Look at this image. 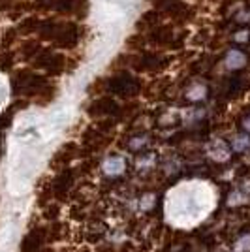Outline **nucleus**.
Masks as SVG:
<instances>
[{
	"instance_id": "5",
	"label": "nucleus",
	"mask_w": 250,
	"mask_h": 252,
	"mask_svg": "<svg viewBox=\"0 0 250 252\" xmlns=\"http://www.w3.org/2000/svg\"><path fill=\"white\" fill-rule=\"evenodd\" d=\"M73 183H75V171L72 168H64L61 169L55 179L51 181V189H53V196L57 198V200H66V196H68V192L72 190Z\"/></svg>"
},
{
	"instance_id": "24",
	"label": "nucleus",
	"mask_w": 250,
	"mask_h": 252,
	"mask_svg": "<svg viewBox=\"0 0 250 252\" xmlns=\"http://www.w3.org/2000/svg\"><path fill=\"white\" fill-rule=\"evenodd\" d=\"M89 13V0H75V6H73V13L77 19H85Z\"/></svg>"
},
{
	"instance_id": "7",
	"label": "nucleus",
	"mask_w": 250,
	"mask_h": 252,
	"mask_svg": "<svg viewBox=\"0 0 250 252\" xmlns=\"http://www.w3.org/2000/svg\"><path fill=\"white\" fill-rule=\"evenodd\" d=\"M49 85H51V81H49V77H47V75L32 70V74L29 75L27 85H25V89H23V96H25L27 100H34L38 94H42Z\"/></svg>"
},
{
	"instance_id": "23",
	"label": "nucleus",
	"mask_w": 250,
	"mask_h": 252,
	"mask_svg": "<svg viewBox=\"0 0 250 252\" xmlns=\"http://www.w3.org/2000/svg\"><path fill=\"white\" fill-rule=\"evenodd\" d=\"M53 196V189H51V181H45L42 185V190H40V196H38V203L40 205H47V201L51 200Z\"/></svg>"
},
{
	"instance_id": "31",
	"label": "nucleus",
	"mask_w": 250,
	"mask_h": 252,
	"mask_svg": "<svg viewBox=\"0 0 250 252\" xmlns=\"http://www.w3.org/2000/svg\"><path fill=\"white\" fill-rule=\"evenodd\" d=\"M243 126H245V130H249L250 132V115L245 119V123H243Z\"/></svg>"
},
{
	"instance_id": "8",
	"label": "nucleus",
	"mask_w": 250,
	"mask_h": 252,
	"mask_svg": "<svg viewBox=\"0 0 250 252\" xmlns=\"http://www.w3.org/2000/svg\"><path fill=\"white\" fill-rule=\"evenodd\" d=\"M77 157V145L75 143H66L55 153V157L51 158V168L61 171L64 168H70L72 160Z\"/></svg>"
},
{
	"instance_id": "29",
	"label": "nucleus",
	"mask_w": 250,
	"mask_h": 252,
	"mask_svg": "<svg viewBox=\"0 0 250 252\" xmlns=\"http://www.w3.org/2000/svg\"><path fill=\"white\" fill-rule=\"evenodd\" d=\"M249 145H250V141H249V137L247 136L237 139V141H233V149H235V151H245Z\"/></svg>"
},
{
	"instance_id": "20",
	"label": "nucleus",
	"mask_w": 250,
	"mask_h": 252,
	"mask_svg": "<svg viewBox=\"0 0 250 252\" xmlns=\"http://www.w3.org/2000/svg\"><path fill=\"white\" fill-rule=\"evenodd\" d=\"M17 29H6L0 34V47L2 49H11V45H15L17 42Z\"/></svg>"
},
{
	"instance_id": "11",
	"label": "nucleus",
	"mask_w": 250,
	"mask_h": 252,
	"mask_svg": "<svg viewBox=\"0 0 250 252\" xmlns=\"http://www.w3.org/2000/svg\"><path fill=\"white\" fill-rule=\"evenodd\" d=\"M32 74L31 68H15L13 70V74L10 77V87H11V94L13 96H23V89H25V85H27V79H29V75Z\"/></svg>"
},
{
	"instance_id": "13",
	"label": "nucleus",
	"mask_w": 250,
	"mask_h": 252,
	"mask_svg": "<svg viewBox=\"0 0 250 252\" xmlns=\"http://www.w3.org/2000/svg\"><path fill=\"white\" fill-rule=\"evenodd\" d=\"M173 40H175V34L167 27H155L149 34V42L156 43V45H169L171 47Z\"/></svg>"
},
{
	"instance_id": "10",
	"label": "nucleus",
	"mask_w": 250,
	"mask_h": 252,
	"mask_svg": "<svg viewBox=\"0 0 250 252\" xmlns=\"http://www.w3.org/2000/svg\"><path fill=\"white\" fill-rule=\"evenodd\" d=\"M61 23L57 17H45V19H40V27H38V40L40 42H53L55 40V36H57V32L61 29Z\"/></svg>"
},
{
	"instance_id": "18",
	"label": "nucleus",
	"mask_w": 250,
	"mask_h": 252,
	"mask_svg": "<svg viewBox=\"0 0 250 252\" xmlns=\"http://www.w3.org/2000/svg\"><path fill=\"white\" fill-rule=\"evenodd\" d=\"M158 23V13L156 11H147L145 15H141V19L137 21V29L141 31H153Z\"/></svg>"
},
{
	"instance_id": "16",
	"label": "nucleus",
	"mask_w": 250,
	"mask_h": 252,
	"mask_svg": "<svg viewBox=\"0 0 250 252\" xmlns=\"http://www.w3.org/2000/svg\"><path fill=\"white\" fill-rule=\"evenodd\" d=\"M243 91H245V79L239 77V75L231 77L228 83H226V94L229 98H237V96L243 94Z\"/></svg>"
},
{
	"instance_id": "1",
	"label": "nucleus",
	"mask_w": 250,
	"mask_h": 252,
	"mask_svg": "<svg viewBox=\"0 0 250 252\" xmlns=\"http://www.w3.org/2000/svg\"><path fill=\"white\" fill-rule=\"evenodd\" d=\"M105 91L121 98H134L141 91V81L128 72H119L105 79Z\"/></svg>"
},
{
	"instance_id": "4",
	"label": "nucleus",
	"mask_w": 250,
	"mask_h": 252,
	"mask_svg": "<svg viewBox=\"0 0 250 252\" xmlns=\"http://www.w3.org/2000/svg\"><path fill=\"white\" fill-rule=\"evenodd\" d=\"M81 40V27L75 21H62L53 43L59 49H73Z\"/></svg>"
},
{
	"instance_id": "12",
	"label": "nucleus",
	"mask_w": 250,
	"mask_h": 252,
	"mask_svg": "<svg viewBox=\"0 0 250 252\" xmlns=\"http://www.w3.org/2000/svg\"><path fill=\"white\" fill-rule=\"evenodd\" d=\"M42 51V45L40 40H34V38H25L17 49V57H21L25 63H31L36 59V55Z\"/></svg>"
},
{
	"instance_id": "6",
	"label": "nucleus",
	"mask_w": 250,
	"mask_h": 252,
	"mask_svg": "<svg viewBox=\"0 0 250 252\" xmlns=\"http://www.w3.org/2000/svg\"><path fill=\"white\" fill-rule=\"evenodd\" d=\"M130 64L136 72H158L167 64V59L155 53H141L139 57H134Z\"/></svg>"
},
{
	"instance_id": "15",
	"label": "nucleus",
	"mask_w": 250,
	"mask_h": 252,
	"mask_svg": "<svg viewBox=\"0 0 250 252\" xmlns=\"http://www.w3.org/2000/svg\"><path fill=\"white\" fill-rule=\"evenodd\" d=\"M17 63V53L13 49H2L0 51V72H11Z\"/></svg>"
},
{
	"instance_id": "3",
	"label": "nucleus",
	"mask_w": 250,
	"mask_h": 252,
	"mask_svg": "<svg viewBox=\"0 0 250 252\" xmlns=\"http://www.w3.org/2000/svg\"><path fill=\"white\" fill-rule=\"evenodd\" d=\"M87 115L93 119H119L123 115V109L111 96H102L91 102V105L87 107Z\"/></svg>"
},
{
	"instance_id": "28",
	"label": "nucleus",
	"mask_w": 250,
	"mask_h": 252,
	"mask_svg": "<svg viewBox=\"0 0 250 252\" xmlns=\"http://www.w3.org/2000/svg\"><path fill=\"white\" fill-rule=\"evenodd\" d=\"M29 104H31V102H29L27 98H21V100H15V102L11 104L10 109L13 111V113H17V111H23V109H27V107H29Z\"/></svg>"
},
{
	"instance_id": "21",
	"label": "nucleus",
	"mask_w": 250,
	"mask_h": 252,
	"mask_svg": "<svg viewBox=\"0 0 250 252\" xmlns=\"http://www.w3.org/2000/svg\"><path fill=\"white\" fill-rule=\"evenodd\" d=\"M55 96H57V87L51 83L45 91H43L42 94H38L36 98H34V102H36L38 105H47L49 102L55 100Z\"/></svg>"
},
{
	"instance_id": "14",
	"label": "nucleus",
	"mask_w": 250,
	"mask_h": 252,
	"mask_svg": "<svg viewBox=\"0 0 250 252\" xmlns=\"http://www.w3.org/2000/svg\"><path fill=\"white\" fill-rule=\"evenodd\" d=\"M38 27H40V17L38 15H34V13H31V15H27V17H23L21 21H19V25H17V34H21V36H32L34 32L38 31Z\"/></svg>"
},
{
	"instance_id": "9",
	"label": "nucleus",
	"mask_w": 250,
	"mask_h": 252,
	"mask_svg": "<svg viewBox=\"0 0 250 252\" xmlns=\"http://www.w3.org/2000/svg\"><path fill=\"white\" fill-rule=\"evenodd\" d=\"M45 239H47V230L45 228H34L23 237L21 252H40Z\"/></svg>"
},
{
	"instance_id": "17",
	"label": "nucleus",
	"mask_w": 250,
	"mask_h": 252,
	"mask_svg": "<svg viewBox=\"0 0 250 252\" xmlns=\"http://www.w3.org/2000/svg\"><path fill=\"white\" fill-rule=\"evenodd\" d=\"M247 63V57H245V53L239 51V49H231L228 53V57H226V66L231 68V70H237V68H243Z\"/></svg>"
},
{
	"instance_id": "19",
	"label": "nucleus",
	"mask_w": 250,
	"mask_h": 252,
	"mask_svg": "<svg viewBox=\"0 0 250 252\" xmlns=\"http://www.w3.org/2000/svg\"><path fill=\"white\" fill-rule=\"evenodd\" d=\"M104 169L107 175H119V173L125 171V160H123L121 157H111L107 162H105Z\"/></svg>"
},
{
	"instance_id": "25",
	"label": "nucleus",
	"mask_w": 250,
	"mask_h": 252,
	"mask_svg": "<svg viewBox=\"0 0 250 252\" xmlns=\"http://www.w3.org/2000/svg\"><path fill=\"white\" fill-rule=\"evenodd\" d=\"M53 6H55V0H34V2H32L34 11H40V13L53 11Z\"/></svg>"
},
{
	"instance_id": "22",
	"label": "nucleus",
	"mask_w": 250,
	"mask_h": 252,
	"mask_svg": "<svg viewBox=\"0 0 250 252\" xmlns=\"http://www.w3.org/2000/svg\"><path fill=\"white\" fill-rule=\"evenodd\" d=\"M73 6H75V0H55L53 11H57L61 15H72Z\"/></svg>"
},
{
	"instance_id": "30",
	"label": "nucleus",
	"mask_w": 250,
	"mask_h": 252,
	"mask_svg": "<svg viewBox=\"0 0 250 252\" xmlns=\"http://www.w3.org/2000/svg\"><path fill=\"white\" fill-rule=\"evenodd\" d=\"M13 6V0H0V13H8Z\"/></svg>"
},
{
	"instance_id": "2",
	"label": "nucleus",
	"mask_w": 250,
	"mask_h": 252,
	"mask_svg": "<svg viewBox=\"0 0 250 252\" xmlns=\"http://www.w3.org/2000/svg\"><path fill=\"white\" fill-rule=\"evenodd\" d=\"M66 64H68V59L62 53H55L53 49H42L32 61V68L42 70L47 77H59L66 72Z\"/></svg>"
},
{
	"instance_id": "27",
	"label": "nucleus",
	"mask_w": 250,
	"mask_h": 252,
	"mask_svg": "<svg viewBox=\"0 0 250 252\" xmlns=\"http://www.w3.org/2000/svg\"><path fill=\"white\" fill-rule=\"evenodd\" d=\"M11 119H13V111H11V109H8L6 113L0 115V136H2V132H4L6 128L11 126Z\"/></svg>"
},
{
	"instance_id": "26",
	"label": "nucleus",
	"mask_w": 250,
	"mask_h": 252,
	"mask_svg": "<svg viewBox=\"0 0 250 252\" xmlns=\"http://www.w3.org/2000/svg\"><path fill=\"white\" fill-rule=\"evenodd\" d=\"M59 215H61V205H57V203L47 205L45 211H43V217H45L47 220H57V219H59Z\"/></svg>"
}]
</instances>
